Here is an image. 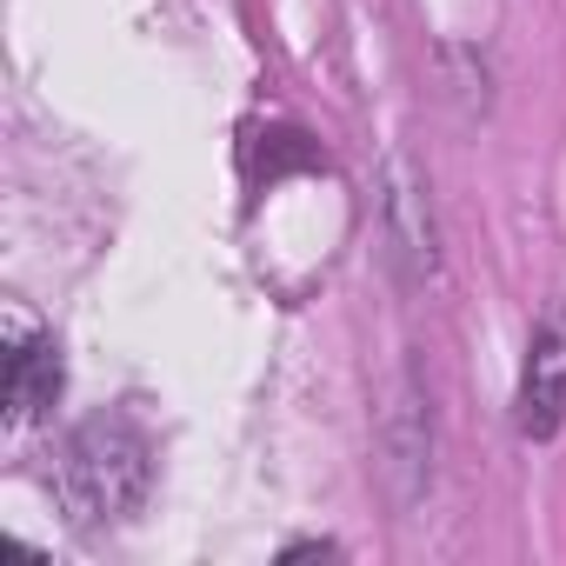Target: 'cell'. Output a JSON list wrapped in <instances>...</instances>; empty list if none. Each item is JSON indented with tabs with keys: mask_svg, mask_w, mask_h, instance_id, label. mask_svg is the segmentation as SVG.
<instances>
[{
	"mask_svg": "<svg viewBox=\"0 0 566 566\" xmlns=\"http://www.w3.org/2000/svg\"><path fill=\"white\" fill-rule=\"evenodd\" d=\"M154 486V453H147V433L127 420V413H94L87 427H74L67 453H61V493L81 520H127L140 513Z\"/></svg>",
	"mask_w": 566,
	"mask_h": 566,
	"instance_id": "cell-1",
	"label": "cell"
},
{
	"mask_svg": "<svg viewBox=\"0 0 566 566\" xmlns=\"http://www.w3.org/2000/svg\"><path fill=\"white\" fill-rule=\"evenodd\" d=\"M566 413V301L546 307V321L533 327L526 347V374H520V400H513V427L526 440H553Z\"/></svg>",
	"mask_w": 566,
	"mask_h": 566,
	"instance_id": "cell-2",
	"label": "cell"
},
{
	"mask_svg": "<svg viewBox=\"0 0 566 566\" xmlns=\"http://www.w3.org/2000/svg\"><path fill=\"white\" fill-rule=\"evenodd\" d=\"M67 374H61V347L54 334H34V327H14L8 334V374H0V394H8V420L28 427L41 420L54 400H61Z\"/></svg>",
	"mask_w": 566,
	"mask_h": 566,
	"instance_id": "cell-3",
	"label": "cell"
},
{
	"mask_svg": "<svg viewBox=\"0 0 566 566\" xmlns=\"http://www.w3.org/2000/svg\"><path fill=\"white\" fill-rule=\"evenodd\" d=\"M314 553H321V559H334L340 546H334V539H301V546H287V553H280V559H314Z\"/></svg>",
	"mask_w": 566,
	"mask_h": 566,
	"instance_id": "cell-4",
	"label": "cell"
}]
</instances>
